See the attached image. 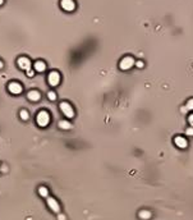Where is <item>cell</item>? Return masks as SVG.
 <instances>
[{"label":"cell","instance_id":"6da1fadb","mask_svg":"<svg viewBox=\"0 0 193 220\" xmlns=\"http://www.w3.org/2000/svg\"><path fill=\"white\" fill-rule=\"evenodd\" d=\"M36 123L39 127H41V128H45V127L49 125L50 123V115H49V113L45 111V110H41L37 117H36Z\"/></svg>","mask_w":193,"mask_h":220},{"label":"cell","instance_id":"7a4b0ae2","mask_svg":"<svg viewBox=\"0 0 193 220\" xmlns=\"http://www.w3.org/2000/svg\"><path fill=\"white\" fill-rule=\"evenodd\" d=\"M59 108H60L61 113L64 114V117H67L68 119H72L74 117V109H73V106L70 105V104L63 101V103H60Z\"/></svg>","mask_w":193,"mask_h":220},{"label":"cell","instance_id":"3957f363","mask_svg":"<svg viewBox=\"0 0 193 220\" xmlns=\"http://www.w3.org/2000/svg\"><path fill=\"white\" fill-rule=\"evenodd\" d=\"M134 64H135V62H134V59L132 58V56H124L119 63V68L121 70H128V69H131Z\"/></svg>","mask_w":193,"mask_h":220},{"label":"cell","instance_id":"277c9868","mask_svg":"<svg viewBox=\"0 0 193 220\" xmlns=\"http://www.w3.org/2000/svg\"><path fill=\"white\" fill-rule=\"evenodd\" d=\"M47 82L51 87H56L58 84L60 83V74L56 72V70H53V72H50L49 76H47Z\"/></svg>","mask_w":193,"mask_h":220},{"label":"cell","instance_id":"5b68a950","mask_svg":"<svg viewBox=\"0 0 193 220\" xmlns=\"http://www.w3.org/2000/svg\"><path fill=\"white\" fill-rule=\"evenodd\" d=\"M46 203H47V206H49V209L51 210L53 212H56V214H60V205H59V202L55 200L54 197H47L46 198Z\"/></svg>","mask_w":193,"mask_h":220},{"label":"cell","instance_id":"8992f818","mask_svg":"<svg viewBox=\"0 0 193 220\" xmlns=\"http://www.w3.org/2000/svg\"><path fill=\"white\" fill-rule=\"evenodd\" d=\"M17 64H18V67H19L20 69L26 70V72L31 69V60L28 59V58H26V56H20V58H18Z\"/></svg>","mask_w":193,"mask_h":220},{"label":"cell","instance_id":"52a82bcc","mask_svg":"<svg viewBox=\"0 0 193 220\" xmlns=\"http://www.w3.org/2000/svg\"><path fill=\"white\" fill-rule=\"evenodd\" d=\"M60 6H61V9H64L65 12H73L76 9V3H74V0H61Z\"/></svg>","mask_w":193,"mask_h":220},{"label":"cell","instance_id":"ba28073f","mask_svg":"<svg viewBox=\"0 0 193 220\" xmlns=\"http://www.w3.org/2000/svg\"><path fill=\"white\" fill-rule=\"evenodd\" d=\"M8 90L13 95H19V94H22V91H23L22 86H20L18 82H10L8 84Z\"/></svg>","mask_w":193,"mask_h":220},{"label":"cell","instance_id":"9c48e42d","mask_svg":"<svg viewBox=\"0 0 193 220\" xmlns=\"http://www.w3.org/2000/svg\"><path fill=\"white\" fill-rule=\"evenodd\" d=\"M27 99H28L30 101H32V103H37L40 99H41V95H40V92H39V91H36V90H31V91H28Z\"/></svg>","mask_w":193,"mask_h":220},{"label":"cell","instance_id":"30bf717a","mask_svg":"<svg viewBox=\"0 0 193 220\" xmlns=\"http://www.w3.org/2000/svg\"><path fill=\"white\" fill-rule=\"evenodd\" d=\"M174 144L179 147V148H185L188 146V141L185 140L184 137H182V136H176L175 138H174Z\"/></svg>","mask_w":193,"mask_h":220},{"label":"cell","instance_id":"8fae6325","mask_svg":"<svg viewBox=\"0 0 193 220\" xmlns=\"http://www.w3.org/2000/svg\"><path fill=\"white\" fill-rule=\"evenodd\" d=\"M33 68H35V72L42 73V72H45L46 70V63L42 62V60H37V62H35Z\"/></svg>","mask_w":193,"mask_h":220},{"label":"cell","instance_id":"7c38bea8","mask_svg":"<svg viewBox=\"0 0 193 220\" xmlns=\"http://www.w3.org/2000/svg\"><path fill=\"white\" fill-rule=\"evenodd\" d=\"M58 125H59V128H61L63 131H69V129L73 128L72 123L68 122V120H60V122L58 123Z\"/></svg>","mask_w":193,"mask_h":220},{"label":"cell","instance_id":"4fadbf2b","mask_svg":"<svg viewBox=\"0 0 193 220\" xmlns=\"http://www.w3.org/2000/svg\"><path fill=\"white\" fill-rule=\"evenodd\" d=\"M138 216L142 220H148V219H151L152 214H151V211H148V210H141L138 212Z\"/></svg>","mask_w":193,"mask_h":220},{"label":"cell","instance_id":"5bb4252c","mask_svg":"<svg viewBox=\"0 0 193 220\" xmlns=\"http://www.w3.org/2000/svg\"><path fill=\"white\" fill-rule=\"evenodd\" d=\"M37 192H39V195H40L41 197H45V198H47V197H49V189H47L46 187H44V186L39 187Z\"/></svg>","mask_w":193,"mask_h":220},{"label":"cell","instance_id":"9a60e30c","mask_svg":"<svg viewBox=\"0 0 193 220\" xmlns=\"http://www.w3.org/2000/svg\"><path fill=\"white\" fill-rule=\"evenodd\" d=\"M19 117H20V119H22V120H28V118H30V114H28L27 110L22 109V110L19 111Z\"/></svg>","mask_w":193,"mask_h":220},{"label":"cell","instance_id":"2e32d148","mask_svg":"<svg viewBox=\"0 0 193 220\" xmlns=\"http://www.w3.org/2000/svg\"><path fill=\"white\" fill-rule=\"evenodd\" d=\"M47 97H49V100H51V101H55L56 100V94L54 91H50L49 94H47Z\"/></svg>","mask_w":193,"mask_h":220},{"label":"cell","instance_id":"e0dca14e","mask_svg":"<svg viewBox=\"0 0 193 220\" xmlns=\"http://www.w3.org/2000/svg\"><path fill=\"white\" fill-rule=\"evenodd\" d=\"M185 108H187L188 110H193V99H191V100H188L187 105H185Z\"/></svg>","mask_w":193,"mask_h":220},{"label":"cell","instance_id":"ac0fdd59","mask_svg":"<svg viewBox=\"0 0 193 220\" xmlns=\"http://www.w3.org/2000/svg\"><path fill=\"white\" fill-rule=\"evenodd\" d=\"M134 65L141 69V68H143V67H145V63L142 62V60H138V62H135V64H134Z\"/></svg>","mask_w":193,"mask_h":220},{"label":"cell","instance_id":"d6986e66","mask_svg":"<svg viewBox=\"0 0 193 220\" xmlns=\"http://www.w3.org/2000/svg\"><path fill=\"white\" fill-rule=\"evenodd\" d=\"M185 134L187 136H193V127H189V128L185 129Z\"/></svg>","mask_w":193,"mask_h":220},{"label":"cell","instance_id":"ffe728a7","mask_svg":"<svg viewBox=\"0 0 193 220\" xmlns=\"http://www.w3.org/2000/svg\"><path fill=\"white\" fill-rule=\"evenodd\" d=\"M26 74H27V77H33V76H35V70H32V69L27 70V72H26Z\"/></svg>","mask_w":193,"mask_h":220},{"label":"cell","instance_id":"44dd1931","mask_svg":"<svg viewBox=\"0 0 193 220\" xmlns=\"http://www.w3.org/2000/svg\"><path fill=\"white\" fill-rule=\"evenodd\" d=\"M58 220H67V218L64 214H58Z\"/></svg>","mask_w":193,"mask_h":220},{"label":"cell","instance_id":"7402d4cb","mask_svg":"<svg viewBox=\"0 0 193 220\" xmlns=\"http://www.w3.org/2000/svg\"><path fill=\"white\" fill-rule=\"evenodd\" d=\"M188 122H189L191 127H193V114H191V115L188 117Z\"/></svg>","mask_w":193,"mask_h":220},{"label":"cell","instance_id":"603a6c76","mask_svg":"<svg viewBox=\"0 0 193 220\" xmlns=\"http://www.w3.org/2000/svg\"><path fill=\"white\" fill-rule=\"evenodd\" d=\"M180 111H182V113H187V111H188V109L185 108V106H182V108H180Z\"/></svg>","mask_w":193,"mask_h":220},{"label":"cell","instance_id":"cb8c5ba5","mask_svg":"<svg viewBox=\"0 0 193 220\" xmlns=\"http://www.w3.org/2000/svg\"><path fill=\"white\" fill-rule=\"evenodd\" d=\"M3 67H4V63H3V62H2V60H0V69H2V68H3Z\"/></svg>","mask_w":193,"mask_h":220},{"label":"cell","instance_id":"d4e9b609","mask_svg":"<svg viewBox=\"0 0 193 220\" xmlns=\"http://www.w3.org/2000/svg\"><path fill=\"white\" fill-rule=\"evenodd\" d=\"M4 4V0H0V5H3Z\"/></svg>","mask_w":193,"mask_h":220}]
</instances>
